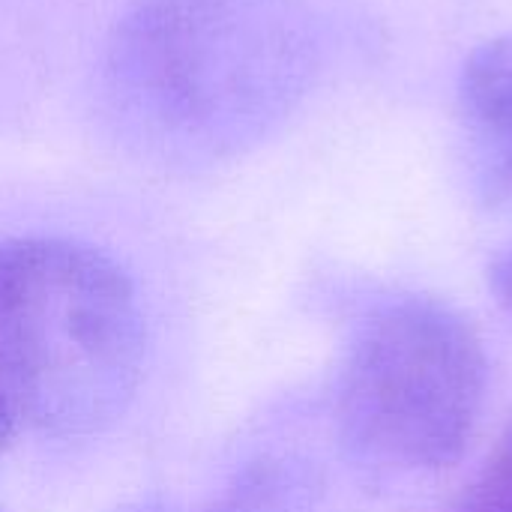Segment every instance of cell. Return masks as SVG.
Listing matches in <instances>:
<instances>
[{"instance_id":"cell-1","label":"cell","mask_w":512,"mask_h":512,"mask_svg":"<svg viewBox=\"0 0 512 512\" xmlns=\"http://www.w3.org/2000/svg\"><path fill=\"white\" fill-rule=\"evenodd\" d=\"M141 357L138 297L111 258L57 237L0 243V405L15 429L99 432L126 408Z\"/></svg>"},{"instance_id":"cell-2","label":"cell","mask_w":512,"mask_h":512,"mask_svg":"<svg viewBox=\"0 0 512 512\" xmlns=\"http://www.w3.org/2000/svg\"><path fill=\"white\" fill-rule=\"evenodd\" d=\"M294 60L276 0H144L120 24L111 90L138 129L204 141L267 117Z\"/></svg>"},{"instance_id":"cell-3","label":"cell","mask_w":512,"mask_h":512,"mask_svg":"<svg viewBox=\"0 0 512 512\" xmlns=\"http://www.w3.org/2000/svg\"><path fill=\"white\" fill-rule=\"evenodd\" d=\"M486 393L474 327L435 300H402L360 333L345 369L339 417L369 459L438 471L465 453Z\"/></svg>"},{"instance_id":"cell-4","label":"cell","mask_w":512,"mask_h":512,"mask_svg":"<svg viewBox=\"0 0 512 512\" xmlns=\"http://www.w3.org/2000/svg\"><path fill=\"white\" fill-rule=\"evenodd\" d=\"M459 114L489 195H512V30L483 42L462 69Z\"/></svg>"},{"instance_id":"cell-5","label":"cell","mask_w":512,"mask_h":512,"mask_svg":"<svg viewBox=\"0 0 512 512\" xmlns=\"http://www.w3.org/2000/svg\"><path fill=\"white\" fill-rule=\"evenodd\" d=\"M459 512H512V423L477 474Z\"/></svg>"},{"instance_id":"cell-6","label":"cell","mask_w":512,"mask_h":512,"mask_svg":"<svg viewBox=\"0 0 512 512\" xmlns=\"http://www.w3.org/2000/svg\"><path fill=\"white\" fill-rule=\"evenodd\" d=\"M495 288H498L501 303L512 309V249L498 261V267H495Z\"/></svg>"},{"instance_id":"cell-7","label":"cell","mask_w":512,"mask_h":512,"mask_svg":"<svg viewBox=\"0 0 512 512\" xmlns=\"http://www.w3.org/2000/svg\"><path fill=\"white\" fill-rule=\"evenodd\" d=\"M12 435H15V423H12V417L6 414V408L0 405V453L6 450V444H9Z\"/></svg>"}]
</instances>
